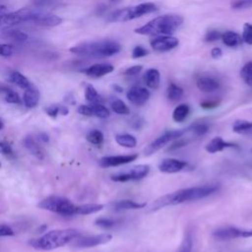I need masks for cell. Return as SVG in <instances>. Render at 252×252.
Masks as SVG:
<instances>
[{"label": "cell", "mask_w": 252, "mask_h": 252, "mask_svg": "<svg viewBox=\"0 0 252 252\" xmlns=\"http://www.w3.org/2000/svg\"><path fill=\"white\" fill-rule=\"evenodd\" d=\"M219 190L218 184H208L203 186H195L179 189L172 193L163 195L154 201L150 206V211H158L167 206H173L190 201H197L210 196Z\"/></svg>", "instance_id": "6da1fadb"}, {"label": "cell", "mask_w": 252, "mask_h": 252, "mask_svg": "<svg viewBox=\"0 0 252 252\" xmlns=\"http://www.w3.org/2000/svg\"><path fill=\"white\" fill-rule=\"evenodd\" d=\"M121 50L120 44L112 39H100L94 41H84L70 48V51L79 56L94 58L109 57Z\"/></svg>", "instance_id": "7a4b0ae2"}, {"label": "cell", "mask_w": 252, "mask_h": 252, "mask_svg": "<svg viewBox=\"0 0 252 252\" xmlns=\"http://www.w3.org/2000/svg\"><path fill=\"white\" fill-rule=\"evenodd\" d=\"M183 23V18L176 14H167L157 17L144 26L135 29V32L142 35H169Z\"/></svg>", "instance_id": "3957f363"}, {"label": "cell", "mask_w": 252, "mask_h": 252, "mask_svg": "<svg viewBox=\"0 0 252 252\" xmlns=\"http://www.w3.org/2000/svg\"><path fill=\"white\" fill-rule=\"evenodd\" d=\"M79 236V231L75 228L55 229L48 231L40 238L30 241V244L35 249L53 250L70 243Z\"/></svg>", "instance_id": "277c9868"}, {"label": "cell", "mask_w": 252, "mask_h": 252, "mask_svg": "<svg viewBox=\"0 0 252 252\" xmlns=\"http://www.w3.org/2000/svg\"><path fill=\"white\" fill-rule=\"evenodd\" d=\"M157 10L156 4L152 2L141 3L136 6L123 8L120 10H116L109 14L107 21L108 22H115V23H124L127 21H131L137 18H140L144 15L153 13Z\"/></svg>", "instance_id": "5b68a950"}, {"label": "cell", "mask_w": 252, "mask_h": 252, "mask_svg": "<svg viewBox=\"0 0 252 252\" xmlns=\"http://www.w3.org/2000/svg\"><path fill=\"white\" fill-rule=\"evenodd\" d=\"M40 209L47 210L62 216H73L76 214L77 206H75L69 199L60 196H49L37 205Z\"/></svg>", "instance_id": "8992f818"}, {"label": "cell", "mask_w": 252, "mask_h": 252, "mask_svg": "<svg viewBox=\"0 0 252 252\" xmlns=\"http://www.w3.org/2000/svg\"><path fill=\"white\" fill-rule=\"evenodd\" d=\"M185 133H187V128L186 129H179V130H170L159 137H158L156 140L151 142L144 150L145 156H151L163 148L166 144H168L170 141L175 140L181 136H183Z\"/></svg>", "instance_id": "52a82bcc"}, {"label": "cell", "mask_w": 252, "mask_h": 252, "mask_svg": "<svg viewBox=\"0 0 252 252\" xmlns=\"http://www.w3.org/2000/svg\"><path fill=\"white\" fill-rule=\"evenodd\" d=\"M150 172V166L148 164H138L130 168H126L123 171L111 175V180L115 182H126L132 180H140L146 177Z\"/></svg>", "instance_id": "ba28073f"}, {"label": "cell", "mask_w": 252, "mask_h": 252, "mask_svg": "<svg viewBox=\"0 0 252 252\" xmlns=\"http://www.w3.org/2000/svg\"><path fill=\"white\" fill-rule=\"evenodd\" d=\"M213 236L220 241L230 240L238 237H251L252 229L247 230V229L237 228L234 226H222L214 230Z\"/></svg>", "instance_id": "9c48e42d"}, {"label": "cell", "mask_w": 252, "mask_h": 252, "mask_svg": "<svg viewBox=\"0 0 252 252\" xmlns=\"http://www.w3.org/2000/svg\"><path fill=\"white\" fill-rule=\"evenodd\" d=\"M112 238V235L109 233H101L97 235H91V236H82L77 237L73 245L78 248H91L97 245L105 244L109 242Z\"/></svg>", "instance_id": "30bf717a"}, {"label": "cell", "mask_w": 252, "mask_h": 252, "mask_svg": "<svg viewBox=\"0 0 252 252\" xmlns=\"http://www.w3.org/2000/svg\"><path fill=\"white\" fill-rule=\"evenodd\" d=\"M30 23L40 27H56L62 23V19L55 14L34 11Z\"/></svg>", "instance_id": "8fae6325"}, {"label": "cell", "mask_w": 252, "mask_h": 252, "mask_svg": "<svg viewBox=\"0 0 252 252\" xmlns=\"http://www.w3.org/2000/svg\"><path fill=\"white\" fill-rule=\"evenodd\" d=\"M150 44L155 50L163 52L175 48L179 44V40L170 35H161L152 38L150 40Z\"/></svg>", "instance_id": "7c38bea8"}, {"label": "cell", "mask_w": 252, "mask_h": 252, "mask_svg": "<svg viewBox=\"0 0 252 252\" xmlns=\"http://www.w3.org/2000/svg\"><path fill=\"white\" fill-rule=\"evenodd\" d=\"M138 158V154H131V155H124V156H110V157H103L99 159L98 163L101 167H112V166H119L131 161H134Z\"/></svg>", "instance_id": "4fadbf2b"}, {"label": "cell", "mask_w": 252, "mask_h": 252, "mask_svg": "<svg viewBox=\"0 0 252 252\" xmlns=\"http://www.w3.org/2000/svg\"><path fill=\"white\" fill-rule=\"evenodd\" d=\"M150 92L141 86H134L130 88L126 94V96L129 101L136 105H143L150 98Z\"/></svg>", "instance_id": "5bb4252c"}, {"label": "cell", "mask_w": 252, "mask_h": 252, "mask_svg": "<svg viewBox=\"0 0 252 252\" xmlns=\"http://www.w3.org/2000/svg\"><path fill=\"white\" fill-rule=\"evenodd\" d=\"M188 163L177 158H164L158 164V169L163 173H176L183 170Z\"/></svg>", "instance_id": "9a60e30c"}, {"label": "cell", "mask_w": 252, "mask_h": 252, "mask_svg": "<svg viewBox=\"0 0 252 252\" xmlns=\"http://www.w3.org/2000/svg\"><path fill=\"white\" fill-rule=\"evenodd\" d=\"M113 70L114 67L109 63H97L82 70V72L92 78H100L106 74L111 73Z\"/></svg>", "instance_id": "2e32d148"}, {"label": "cell", "mask_w": 252, "mask_h": 252, "mask_svg": "<svg viewBox=\"0 0 252 252\" xmlns=\"http://www.w3.org/2000/svg\"><path fill=\"white\" fill-rule=\"evenodd\" d=\"M227 148H237V145L233 143L225 142L221 137H219V136L213 138L205 147L206 151L210 154H216Z\"/></svg>", "instance_id": "e0dca14e"}, {"label": "cell", "mask_w": 252, "mask_h": 252, "mask_svg": "<svg viewBox=\"0 0 252 252\" xmlns=\"http://www.w3.org/2000/svg\"><path fill=\"white\" fill-rule=\"evenodd\" d=\"M196 85L197 88L203 93H212L220 88V83L216 79L208 76H202L198 78Z\"/></svg>", "instance_id": "ac0fdd59"}, {"label": "cell", "mask_w": 252, "mask_h": 252, "mask_svg": "<svg viewBox=\"0 0 252 252\" xmlns=\"http://www.w3.org/2000/svg\"><path fill=\"white\" fill-rule=\"evenodd\" d=\"M39 96L40 95L37 89L31 85L28 89H26L24 93V96H23L24 104L29 108L35 107L39 101Z\"/></svg>", "instance_id": "d6986e66"}, {"label": "cell", "mask_w": 252, "mask_h": 252, "mask_svg": "<svg viewBox=\"0 0 252 252\" xmlns=\"http://www.w3.org/2000/svg\"><path fill=\"white\" fill-rule=\"evenodd\" d=\"M0 35L4 39H9L15 42H24L29 38V35L25 32L14 29H6L1 32Z\"/></svg>", "instance_id": "ffe728a7"}, {"label": "cell", "mask_w": 252, "mask_h": 252, "mask_svg": "<svg viewBox=\"0 0 252 252\" xmlns=\"http://www.w3.org/2000/svg\"><path fill=\"white\" fill-rule=\"evenodd\" d=\"M24 145L25 147L30 151L32 155L36 157L39 159H43L45 153L43 149L39 146V144L32 138V137H27L24 140Z\"/></svg>", "instance_id": "44dd1931"}, {"label": "cell", "mask_w": 252, "mask_h": 252, "mask_svg": "<svg viewBox=\"0 0 252 252\" xmlns=\"http://www.w3.org/2000/svg\"><path fill=\"white\" fill-rule=\"evenodd\" d=\"M144 81L147 87L151 89H158L159 86V81H160V76L158 70L155 68L148 69L144 75Z\"/></svg>", "instance_id": "7402d4cb"}, {"label": "cell", "mask_w": 252, "mask_h": 252, "mask_svg": "<svg viewBox=\"0 0 252 252\" xmlns=\"http://www.w3.org/2000/svg\"><path fill=\"white\" fill-rule=\"evenodd\" d=\"M147 206V203H138L132 200H121L117 201L113 204V209L115 211H122V210H136V209H143Z\"/></svg>", "instance_id": "603a6c76"}, {"label": "cell", "mask_w": 252, "mask_h": 252, "mask_svg": "<svg viewBox=\"0 0 252 252\" xmlns=\"http://www.w3.org/2000/svg\"><path fill=\"white\" fill-rule=\"evenodd\" d=\"M8 81L25 90L31 86V83L28 80V78L24 76L22 73H20L19 71L10 72L8 75Z\"/></svg>", "instance_id": "cb8c5ba5"}, {"label": "cell", "mask_w": 252, "mask_h": 252, "mask_svg": "<svg viewBox=\"0 0 252 252\" xmlns=\"http://www.w3.org/2000/svg\"><path fill=\"white\" fill-rule=\"evenodd\" d=\"M220 38L222 39V42L229 47L238 46L242 41V37L238 33L231 32V31H227V32L221 33Z\"/></svg>", "instance_id": "d4e9b609"}, {"label": "cell", "mask_w": 252, "mask_h": 252, "mask_svg": "<svg viewBox=\"0 0 252 252\" xmlns=\"http://www.w3.org/2000/svg\"><path fill=\"white\" fill-rule=\"evenodd\" d=\"M189 112H190L189 105L185 103H181L174 108L172 112V118L175 122H179V123L183 122L189 115Z\"/></svg>", "instance_id": "484cf974"}, {"label": "cell", "mask_w": 252, "mask_h": 252, "mask_svg": "<svg viewBox=\"0 0 252 252\" xmlns=\"http://www.w3.org/2000/svg\"><path fill=\"white\" fill-rule=\"evenodd\" d=\"M103 209V205L101 204H84L77 206L76 214L77 215H91L97 213Z\"/></svg>", "instance_id": "4316f807"}, {"label": "cell", "mask_w": 252, "mask_h": 252, "mask_svg": "<svg viewBox=\"0 0 252 252\" xmlns=\"http://www.w3.org/2000/svg\"><path fill=\"white\" fill-rule=\"evenodd\" d=\"M115 141L118 145L125 148H134L137 145V140L130 134H118L115 136Z\"/></svg>", "instance_id": "83f0119b"}, {"label": "cell", "mask_w": 252, "mask_h": 252, "mask_svg": "<svg viewBox=\"0 0 252 252\" xmlns=\"http://www.w3.org/2000/svg\"><path fill=\"white\" fill-rule=\"evenodd\" d=\"M210 129V125L206 122H195L187 128V132H191L194 137H199L206 134Z\"/></svg>", "instance_id": "f1b7e54d"}, {"label": "cell", "mask_w": 252, "mask_h": 252, "mask_svg": "<svg viewBox=\"0 0 252 252\" xmlns=\"http://www.w3.org/2000/svg\"><path fill=\"white\" fill-rule=\"evenodd\" d=\"M232 131L237 134H248L252 132V122L247 120H236L232 125Z\"/></svg>", "instance_id": "f546056e"}, {"label": "cell", "mask_w": 252, "mask_h": 252, "mask_svg": "<svg viewBox=\"0 0 252 252\" xmlns=\"http://www.w3.org/2000/svg\"><path fill=\"white\" fill-rule=\"evenodd\" d=\"M182 96H183L182 88H180L179 86L173 83H170L167 88V98L170 101L175 102V101H178Z\"/></svg>", "instance_id": "4dcf8cb0"}, {"label": "cell", "mask_w": 252, "mask_h": 252, "mask_svg": "<svg viewBox=\"0 0 252 252\" xmlns=\"http://www.w3.org/2000/svg\"><path fill=\"white\" fill-rule=\"evenodd\" d=\"M85 97L86 99L93 103H100L101 102V97L98 94V93L96 92V90L94 89V86L92 85H87L86 89H85Z\"/></svg>", "instance_id": "1f68e13d"}, {"label": "cell", "mask_w": 252, "mask_h": 252, "mask_svg": "<svg viewBox=\"0 0 252 252\" xmlns=\"http://www.w3.org/2000/svg\"><path fill=\"white\" fill-rule=\"evenodd\" d=\"M110 106H111V109L117 114H129L130 113V109L128 108V106L124 103V101H122L119 98L113 99L110 102Z\"/></svg>", "instance_id": "d6a6232c"}, {"label": "cell", "mask_w": 252, "mask_h": 252, "mask_svg": "<svg viewBox=\"0 0 252 252\" xmlns=\"http://www.w3.org/2000/svg\"><path fill=\"white\" fill-rule=\"evenodd\" d=\"M91 107H92L94 116L105 119V118H108L109 115H110L109 110L104 105H102L101 103H93L91 105Z\"/></svg>", "instance_id": "836d02e7"}, {"label": "cell", "mask_w": 252, "mask_h": 252, "mask_svg": "<svg viewBox=\"0 0 252 252\" xmlns=\"http://www.w3.org/2000/svg\"><path fill=\"white\" fill-rule=\"evenodd\" d=\"M240 76L246 85L252 87V62H248L242 67Z\"/></svg>", "instance_id": "e575fe53"}, {"label": "cell", "mask_w": 252, "mask_h": 252, "mask_svg": "<svg viewBox=\"0 0 252 252\" xmlns=\"http://www.w3.org/2000/svg\"><path fill=\"white\" fill-rule=\"evenodd\" d=\"M87 140L91 143V144H94V145H101L103 143V134L101 131L97 130V129H94V130H92L88 133L87 135Z\"/></svg>", "instance_id": "d590c367"}, {"label": "cell", "mask_w": 252, "mask_h": 252, "mask_svg": "<svg viewBox=\"0 0 252 252\" xmlns=\"http://www.w3.org/2000/svg\"><path fill=\"white\" fill-rule=\"evenodd\" d=\"M45 110H46V113L51 117H56L58 113H60L62 115H67L69 112V110L66 106H62L59 104H51Z\"/></svg>", "instance_id": "8d00e7d4"}, {"label": "cell", "mask_w": 252, "mask_h": 252, "mask_svg": "<svg viewBox=\"0 0 252 252\" xmlns=\"http://www.w3.org/2000/svg\"><path fill=\"white\" fill-rule=\"evenodd\" d=\"M192 247H193V238H192V234L190 231H187L184 239L180 245V248L178 249L177 252H191L192 251Z\"/></svg>", "instance_id": "74e56055"}, {"label": "cell", "mask_w": 252, "mask_h": 252, "mask_svg": "<svg viewBox=\"0 0 252 252\" xmlns=\"http://www.w3.org/2000/svg\"><path fill=\"white\" fill-rule=\"evenodd\" d=\"M190 142V138H183V136L174 140V142L167 148V152H174L185 147Z\"/></svg>", "instance_id": "f35d334b"}, {"label": "cell", "mask_w": 252, "mask_h": 252, "mask_svg": "<svg viewBox=\"0 0 252 252\" xmlns=\"http://www.w3.org/2000/svg\"><path fill=\"white\" fill-rule=\"evenodd\" d=\"M230 6L235 10L249 9L252 8V0H232Z\"/></svg>", "instance_id": "ab89813d"}, {"label": "cell", "mask_w": 252, "mask_h": 252, "mask_svg": "<svg viewBox=\"0 0 252 252\" xmlns=\"http://www.w3.org/2000/svg\"><path fill=\"white\" fill-rule=\"evenodd\" d=\"M242 40L248 44H252V24L245 23L243 25Z\"/></svg>", "instance_id": "60d3db41"}, {"label": "cell", "mask_w": 252, "mask_h": 252, "mask_svg": "<svg viewBox=\"0 0 252 252\" xmlns=\"http://www.w3.org/2000/svg\"><path fill=\"white\" fill-rule=\"evenodd\" d=\"M115 220H111V219H108V218H99V219H96L94 223L95 225L99 226V227H102V228H109V227H112L114 224H115Z\"/></svg>", "instance_id": "b9f144b4"}, {"label": "cell", "mask_w": 252, "mask_h": 252, "mask_svg": "<svg viewBox=\"0 0 252 252\" xmlns=\"http://www.w3.org/2000/svg\"><path fill=\"white\" fill-rule=\"evenodd\" d=\"M5 100L9 103H21V98H20L19 94L10 89L6 92Z\"/></svg>", "instance_id": "7bdbcfd3"}, {"label": "cell", "mask_w": 252, "mask_h": 252, "mask_svg": "<svg viewBox=\"0 0 252 252\" xmlns=\"http://www.w3.org/2000/svg\"><path fill=\"white\" fill-rule=\"evenodd\" d=\"M14 52V47L10 44L6 43H0V56L4 57H9L13 54Z\"/></svg>", "instance_id": "ee69618b"}, {"label": "cell", "mask_w": 252, "mask_h": 252, "mask_svg": "<svg viewBox=\"0 0 252 252\" xmlns=\"http://www.w3.org/2000/svg\"><path fill=\"white\" fill-rule=\"evenodd\" d=\"M148 53H149V51L145 47H143L141 45H138V46L134 47V49L132 51V57L134 59H137V58H141V57L146 56Z\"/></svg>", "instance_id": "f6af8a7d"}, {"label": "cell", "mask_w": 252, "mask_h": 252, "mask_svg": "<svg viewBox=\"0 0 252 252\" xmlns=\"http://www.w3.org/2000/svg\"><path fill=\"white\" fill-rule=\"evenodd\" d=\"M220 37H221V33L218 31H215V30L209 31L205 34V39L207 41H216V40L220 39Z\"/></svg>", "instance_id": "bcb514c9"}, {"label": "cell", "mask_w": 252, "mask_h": 252, "mask_svg": "<svg viewBox=\"0 0 252 252\" xmlns=\"http://www.w3.org/2000/svg\"><path fill=\"white\" fill-rule=\"evenodd\" d=\"M142 69H143V67L141 65H135V66H132V67L126 69L123 72V75L128 76V77H133V76L138 75L142 71Z\"/></svg>", "instance_id": "7dc6e473"}, {"label": "cell", "mask_w": 252, "mask_h": 252, "mask_svg": "<svg viewBox=\"0 0 252 252\" xmlns=\"http://www.w3.org/2000/svg\"><path fill=\"white\" fill-rule=\"evenodd\" d=\"M143 125H144V120L140 116H134L130 121V126L135 130L141 129Z\"/></svg>", "instance_id": "c3c4849f"}, {"label": "cell", "mask_w": 252, "mask_h": 252, "mask_svg": "<svg viewBox=\"0 0 252 252\" xmlns=\"http://www.w3.org/2000/svg\"><path fill=\"white\" fill-rule=\"evenodd\" d=\"M14 230L7 224H0V236H13Z\"/></svg>", "instance_id": "681fc988"}, {"label": "cell", "mask_w": 252, "mask_h": 252, "mask_svg": "<svg viewBox=\"0 0 252 252\" xmlns=\"http://www.w3.org/2000/svg\"><path fill=\"white\" fill-rule=\"evenodd\" d=\"M78 112L84 116H94L93 115V110L91 105H86V104H82L78 107Z\"/></svg>", "instance_id": "f907efd6"}, {"label": "cell", "mask_w": 252, "mask_h": 252, "mask_svg": "<svg viewBox=\"0 0 252 252\" xmlns=\"http://www.w3.org/2000/svg\"><path fill=\"white\" fill-rule=\"evenodd\" d=\"M0 154H3V155H11V154H13L11 146L9 144H7L6 142L0 141Z\"/></svg>", "instance_id": "816d5d0a"}, {"label": "cell", "mask_w": 252, "mask_h": 252, "mask_svg": "<svg viewBox=\"0 0 252 252\" xmlns=\"http://www.w3.org/2000/svg\"><path fill=\"white\" fill-rule=\"evenodd\" d=\"M201 107L205 108V109H212V108H215L219 105V101L217 100H206V101H203L200 103Z\"/></svg>", "instance_id": "f5cc1de1"}, {"label": "cell", "mask_w": 252, "mask_h": 252, "mask_svg": "<svg viewBox=\"0 0 252 252\" xmlns=\"http://www.w3.org/2000/svg\"><path fill=\"white\" fill-rule=\"evenodd\" d=\"M55 0H32V4L36 7H45L52 4Z\"/></svg>", "instance_id": "db71d44e"}, {"label": "cell", "mask_w": 252, "mask_h": 252, "mask_svg": "<svg viewBox=\"0 0 252 252\" xmlns=\"http://www.w3.org/2000/svg\"><path fill=\"white\" fill-rule=\"evenodd\" d=\"M211 55H212V57H213V58H215V59H219V58L222 55V51H221V49H220V48H219V47H215V48H213V49H212V51H211Z\"/></svg>", "instance_id": "11a10c76"}, {"label": "cell", "mask_w": 252, "mask_h": 252, "mask_svg": "<svg viewBox=\"0 0 252 252\" xmlns=\"http://www.w3.org/2000/svg\"><path fill=\"white\" fill-rule=\"evenodd\" d=\"M8 13V8L5 5H0V17Z\"/></svg>", "instance_id": "9f6ffc18"}, {"label": "cell", "mask_w": 252, "mask_h": 252, "mask_svg": "<svg viewBox=\"0 0 252 252\" xmlns=\"http://www.w3.org/2000/svg\"><path fill=\"white\" fill-rule=\"evenodd\" d=\"M40 137H41L40 139H41L42 141H44V142H48V140H49V139H48V136H47L46 134H44V133H41V134H40Z\"/></svg>", "instance_id": "6f0895ef"}, {"label": "cell", "mask_w": 252, "mask_h": 252, "mask_svg": "<svg viewBox=\"0 0 252 252\" xmlns=\"http://www.w3.org/2000/svg\"><path fill=\"white\" fill-rule=\"evenodd\" d=\"M113 88H114L117 92H119V93H121V92L123 91V89H122V88H120V87H119V86H117V85H114V86H113Z\"/></svg>", "instance_id": "680465c9"}, {"label": "cell", "mask_w": 252, "mask_h": 252, "mask_svg": "<svg viewBox=\"0 0 252 252\" xmlns=\"http://www.w3.org/2000/svg\"><path fill=\"white\" fill-rule=\"evenodd\" d=\"M3 127H4V124H3L2 120L0 119V130H1V129H3Z\"/></svg>", "instance_id": "91938a15"}, {"label": "cell", "mask_w": 252, "mask_h": 252, "mask_svg": "<svg viewBox=\"0 0 252 252\" xmlns=\"http://www.w3.org/2000/svg\"><path fill=\"white\" fill-rule=\"evenodd\" d=\"M111 2H116V1H119V0H110Z\"/></svg>", "instance_id": "94428289"}, {"label": "cell", "mask_w": 252, "mask_h": 252, "mask_svg": "<svg viewBox=\"0 0 252 252\" xmlns=\"http://www.w3.org/2000/svg\"><path fill=\"white\" fill-rule=\"evenodd\" d=\"M0 167H1V162H0Z\"/></svg>", "instance_id": "6125c7cd"}, {"label": "cell", "mask_w": 252, "mask_h": 252, "mask_svg": "<svg viewBox=\"0 0 252 252\" xmlns=\"http://www.w3.org/2000/svg\"><path fill=\"white\" fill-rule=\"evenodd\" d=\"M0 28H1V26H0Z\"/></svg>", "instance_id": "be15d7a7"}]
</instances>
